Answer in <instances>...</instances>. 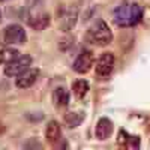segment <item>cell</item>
Masks as SVG:
<instances>
[{
    "instance_id": "cell-8",
    "label": "cell",
    "mask_w": 150,
    "mask_h": 150,
    "mask_svg": "<svg viewBox=\"0 0 150 150\" xmlns=\"http://www.w3.org/2000/svg\"><path fill=\"white\" fill-rule=\"evenodd\" d=\"M38 77H39V69H36V68H29L27 71H24L21 75H18L17 77V87L18 89H29V87H32Z\"/></svg>"
},
{
    "instance_id": "cell-19",
    "label": "cell",
    "mask_w": 150,
    "mask_h": 150,
    "mask_svg": "<svg viewBox=\"0 0 150 150\" xmlns=\"http://www.w3.org/2000/svg\"><path fill=\"white\" fill-rule=\"evenodd\" d=\"M0 2H6V0H0Z\"/></svg>"
},
{
    "instance_id": "cell-14",
    "label": "cell",
    "mask_w": 150,
    "mask_h": 150,
    "mask_svg": "<svg viewBox=\"0 0 150 150\" xmlns=\"http://www.w3.org/2000/svg\"><path fill=\"white\" fill-rule=\"evenodd\" d=\"M72 90H74L75 96H77L78 99H81V98H84L87 95V92H89V83H87L86 80L75 81L74 86H72Z\"/></svg>"
},
{
    "instance_id": "cell-1",
    "label": "cell",
    "mask_w": 150,
    "mask_h": 150,
    "mask_svg": "<svg viewBox=\"0 0 150 150\" xmlns=\"http://www.w3.org/2000/svg\"><path fill=\"white\" fill-rule=\"evenodd\" d=\"M143 18V9L138 3L125 2L114 9L112 21L119 27H132L138 24Z\"/></svg>"
},
{
    "instance_id": "cell-4",
    "label": "cell",
    "mask_w": 150,
    "mask_h": 150,
    "mask_svg": "<svg viewBox=\"0 0 150 150\" xmlns=\"http://www.w3.org/2000/svg\"><path fill=\"white\" fill-rule=\"evenodd\" d=\"M57 18H59V26L62 30H71L78 18V11L75 6H63L60 8V11L57 12Z\"/></svg>"
},
{
    "instance_id": "cell-10",
    "label": "cell",
    "mask_w": 150,
    "mask_h": 150,
    "mask_svg": "<svg viewBox=\"0 0 150 150\" xmlns=\"http://www.w3.org/2000/svg\"><path fill=\"white\" fill-rule=\"evenodd\" d=\"M45 138L50 143H59L62 138V129H60V125L56 120L48 122L47 128H45Z\"/></svg>"
},
{
    "instance_id": "cell-5",
    "label": "cell",
    "mask_w": 150,
    "mask_h": 150,
    "mask_svg": "<svg viewBox=\"0 0 150 150\" xmlns=\"http://www.w3.org/2000/svg\"><path fill=\"white\" fill-rule=\"evenodd\" d=\"M27 41L26 30H24L20 24H11L3 30V42L8 45L12 44H24Z\"/></svg>"
},
{
    "instance_id": "cell-6",
    "label": "cell",
    "mask_w": 150,
    "mask_h": 150,
    "mask_svg": "<svg viewBox=\"0 0 150 150\" xmlns=\"http://www.w3.org/2000/svg\"><path fill=\"white\" fill-rule=\"evenodd\" d=\"M114 60L112 53H104L96 62V74L99 77H108L114 69Z\"/></svg>"
},
{
    "instance_id": "cell-9",
    "label": "cell",
    "mask_w": 150,
    "mask_h": 150,
    "mask_svg": "<svg viewBox=\"0 0 150 150\" xmlns=\"http://www.w3.org/2000/svg\"><path fill=\"white\" fill-rule=\"evenodd\" d=\"M112 134V122L108 117H102L99 119L96 129H95V135L98 140H107L110 138V135Z\"/></svg>"
},
{
    "instance_id": "cell-16",
    "label": "cell",
    "mask_w": 150,
    "mask_h": 150,
    "mask_svg": "<svg viewBox=\"0 0 150 150\" xmlns=\"http://www.w3.org/2000/svg\"><path fill=\"white\" fill-rule=\"evenodd\" d=\"M129 138H131V137H129L126 132H125V131H120L119 138H117V143L122 144V146H125V144H128V143H129Z\"/></svg>"
},
{
    "instance_id": "cell-15",
    "label": "cell",
    "mask_w": 150,
    "mask_h": 150,
    "mask_svg": "<svg viewBox=\"0 0 150 150\" xmlns=\"http://www.w3.org/2000/svg\"><path fill=\"white\" fill-rule=\"evenodd\" d=\"M84 120V112H68L65 116V123L69 128H77Z\"/></svg>"
},
{
    "instance_id": "cell-13",
    "label": "cell",
    "mask_w": 150,
    "mask_h": 150,
    "mask_svg": "<svg viewBox=\"0 0 150 150\" xmlns=\"http://www.w3.org/2000/svg\"><path fill=\"white\" fill-rule=\"evenodd\" d=\"M20 51L15 48H12V47H5L0 50V63H3V65H8L9 62L12 60H15L17 57H20Z\"/></svg>"
},
{
    "instance_id": "cell-7",
    "label": "cell",
    "mask_w": 150,
    "mask_h": 150,
    "mask_svg": "<svg viewBox=\"0 0 150 150\" xmlns=\"http://www.w3.org/2000/svg\"><path fill=\"white\" fill-rule=\"evenodd\" d=\"M93 66V53L92 51H83L77 59H75L74 62V71L77 72V74H87Z\"/></svg>"
},
{
    "instance_id": "cell-2",
    "label": "cell",
    "mask_w": 150,
    "mask_h": 150,
    "mask_svg": "<svg viewBox=\"0 0 150 150\" xmlns=\"http://www.w3.org/2000/svg\"><path fill=\"white\" fill-rule=\"evenodd\" d=\"M87 41L98 45V47L108 45L112 41V33L108 27V24L102 20L96 21L93 26L87 30Z\"/></svg>"
},
{
    "instance_id": "cell-18",
    "label": "cell",
    "mask_w": 150,
    "mask_h": 150,
    "mask_svg": "<svg viewBox=\"0 0 150 150\" xmlns=\"http://www.w3.org/2000/svg\"><path fill=\"white\" fill-rule=\"evenodd\" d=\"M0 21H2V12H0Z\"/></svg>"
},
{
    "instance_id": "cell-3",
    "label": "cell",
    "mask_w": 150,
    "mask_h": 150,
    "mask_svg": "<svg viewBox=\"0 0 150 150\" xmlns=\"http://www.w3.org/2000/svg\"><path fill=\"white\" fill-rule=\"evenodd\" d=\"M32 65V57L29 54H23L17 57L15 60L9 62L5 66V75L6 77H18L24 71H27Z\"/></svg>"
},
{
    "instance_id": "cell-12",
    "label": "cell",
    "mask_w": 150,
    "mask_h": 150,
    "mask_svg": "<svg viewBox=\"0 0 150 150\" xmlns=\"http://www.w3.org/2000/svg\"><path fill=\"white\" fill-rule=\"evenodd\" d=\"M53 102L56 107H66L69 104V92L65 87H57L53 92Z\"/></svg>"
},
{
    "instance_id": "cell-17",
    "label": "cell",
    "mask_w": 150,
    "mask_h": 150,
    "mask_svg": "<svg viewBox=\"0 0 150 150\" xmlns=\"http://www.w3.org/2000/svg\"><path fill=\"white\" fill-rule=\"evenodd\" d=\"M5 132V126H3V123L0 122V134H3Z\"/></svg>"
},
{
    "instance_id": "cell-11",
    "label": "cell",
    "mask_w": 150,
    "mask_h": 150,
    "mask_svg": "<svg viewBox=\"0 0 150 150\" xmlns=\"http://www.w3.org/2000/svg\"><path fill=\"white\" fill-rule=\"evenodd\" d=\"M50 15L48 14H44V12H41V14H36L35 17L29 18V26L33 27V30H38V32H41L44 30L45 27L50 26Z\"/></svg>"
}]
</instances>
